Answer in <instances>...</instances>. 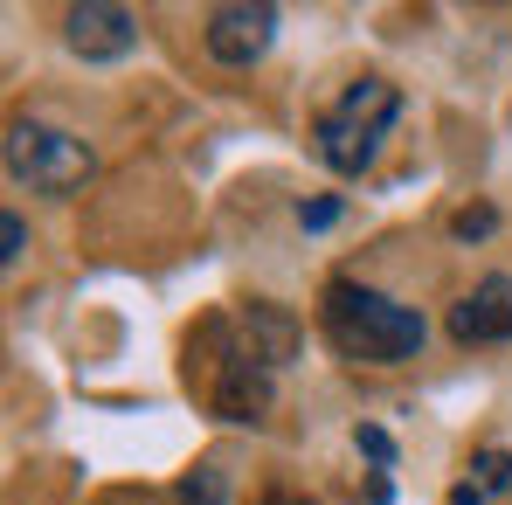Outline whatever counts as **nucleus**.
Returning a JSON list of instances; mask_svg holds the SVG:
<instances>
[{
	"instance_id": "nucleus-12",
	"label": "nucleus",
	"mask_w": 512,
	"mask_h": 505,
	"mask_svg": "<svg viewBox=\"0 0 512 505\" xmlns=\"http://www.w3.org/2000/svg\"><path fill=\"white\" fill-rule=\"evenodd\" d=\"M298 222H305V229H333V222H340V201H333V194H326V201H305Z\"/></svg>"
},
{
	"instance_id": "nucleus-13",
	"label": "nucleus",
	"mask_w": 512,
	"mask_h": 505,
	"mask_svg": "<svg viewBox=\"0 0 512 505\" xmlns=\"http://www.w3.org/2000/svg\"><path fill=\"white\" fill-rule=\"evenodd\" d=\"M395 464H374V478H367V505H395V478H388Z\"/></svg>"
},
{
	"instance_id": "nucleus-14",
	"label": "nucleus",
	"mask_w": 512,
	"mask_h": 505,
	"mask_svg": "<svg viewBox=\"0 0 512 505\" xmlns=\"http://www.w3.org/2000/svg\"><path fill=\"white\" fill-rule=\"evenodd\" d=\"M256 505H312V499H305V492H284V485H277V492H263Z\"/></svg>"
},
{
	"instance_id": "nucleus-10",
	"label": "nucleus",
	"mask_w": 512,
	"mask_h": 505,
	"mask_svg": "<svg viewBox=\"0 0 512 505\" xmlns=\"http://www.w3.org/2000/svg\"><path fill=\"white\" fill-rule=\"evenodd\" d=\"M21 250H28V229H21V215H0V263L14 270V263H21Z\"/></svg>"
},
{
	"instance_id": "nucleus-1",
	"label": "nucleus",
	"mask_w": 512,
	"mask_h": 505,
	"mask_svg": "<svg viewBox=\"0 0 512 505\" xmlns=\"http://www.w3.org/2000/svg\"><path fill=\"white\" fill-rule=\"evenodd\" d=\"M187 388L208 402V416H222V422L270 416L277 360L250 339L243 312H215V319L194 326V339H187Z\"/></svg>"
},
{
	"instance_id": "nucleus-3",
	"label": "nucleus",
	"mask_w": 512,
	"mask_h": 505,
	"mask_svg": "<svg viewBox=\"0 0 512 505\" xmlns=\"http://www.w3.org/2000/svg\"><path fill=\"white\" fill-rule=\"evenodd\" d=\"M395 118H402V90L388 84V77H353V84L319 111L312 146H319V160H326L333 173L360 180V173L381 160V146H388Z\"/></svg>"
},
{
	"instance_id": "nucleus-8",
	"label": "nucleus",
	"mask_w": 512,
	"mask_h": 505,
	"mask_svg": "<svg viewBox=\"0 0 512 505\" xmlns=\"http://www.w3.org/2000/svg\"><path fill=\"white\" fill-rule=\"evenodd\" d=\"M450 505H512V450H506V443L471 450L464 478L450 485Z\"/></svg>"
},
{
	"instance_id": "nucleus-11",
	"label": "nucleus",
	"mask_w": 512,
	"mask_h": 505,
	"mask_svg": "<svg viewBox=\"0 0 512 505\" xmlns=\"http://www.w3.org/2000/svg\"><path fill=\"white\" fill-rule=\"evenodd\" d=\"M450 229L471 243V236H492V229H499V215H492V208H457V222H450Z\"/></svg>"
},
{
	"instance_id": "nucleus-4",
	"label": "nucleus",
	"mask_w": 512,
	"mask_h": 505,
	"mask_svg": "<svg viewBox=\"0 0 512 505\" xmlns=\"http://www.w3.org/2000/svg\"><path fill=\"white\" fill-rule=\"evenodd\" d=\"M90 146L77 132H63V125H42V118H14L7 125V173L28 187V194H49V201H63V194H77L90 180Z\"/></svg>"
},
{
	"instance_id": "nucleus-5",
	"label": "nucleus",
	"mask_w": 512,
	"mask_h": 505,
	"mask_svg": "<svg viewBox=\"0 0 512 505\" xmlns=\"http://www.w3.org/2000/svg\"><path fill=\"white\" fill-rule=\"evenodd\" d=\"M270 35H277V7H263V0H236V7H215L208 14V56L215 63H229V70H250L256 56L270 49Z\"/></svg>"
},
{
	"instance_id": "nucleus-9",
	"label": "nucleus",
	"mask_w": 512,
	"mask_h": 505,
	"mask_svg": "<svg viewBox=\"0 0 512 505\" xmlns=\"http://www.w3.org/2000/svg\"><path fill=\"white\" fill-rule=\"evenodd\" d=\"M180 505H229V478H222V464H194V471L180 478Z\"/></svg>"
},
{
	"instance_id": "nucleus-2",
	"label": "nucleus",
	"mask_w": 512,
	"mask_h": 505,
	"mask_svg": "<svg viewBox=\"0 0 512 505\" xmlns=\"http://www.w3.org/2000/svg\"><path fill=\"white\" fill-rule=\"evenodd\" d=\"M319 326H326V339L340 346L346 360H360V367H402V360H416V346H423V312H409V305H395L388 291L353 284V277H333V284L319 291Z\"/></svg>"
},
{
	"instance_id": "nucleus-6",
	"label": "nucleus",
	"mask_w": 512,
	"mask_h": 505,
	"mask_svg": "<svg viewBox=\"0 0 512 505\" xmlns=\"http://www.w3.org/2000/svg\"><path fill=\"white\" fill-rule=\"evenodd\" d=\"M63 42H70L84 63H118V56H132V49H139V21H132L125 7L84 0V7H70V14H63Z\"/></svg>"
},
{
	"instance_id": "nucleus-7",
	"label": "nucleus",
	"mask_w": 512,
	"mask_h": 505,
	"mask_svg": "<svg viewBox=\"0 0 512 505\" xmlns=\"http://www.w3.org/2000/svg\"><path fill=\"white\" fill-rule=\"evenodd\" d=\"M450 339L457 346H506L512 339V277H478L450 305Z\"/></svg>"
}]
</instances>
